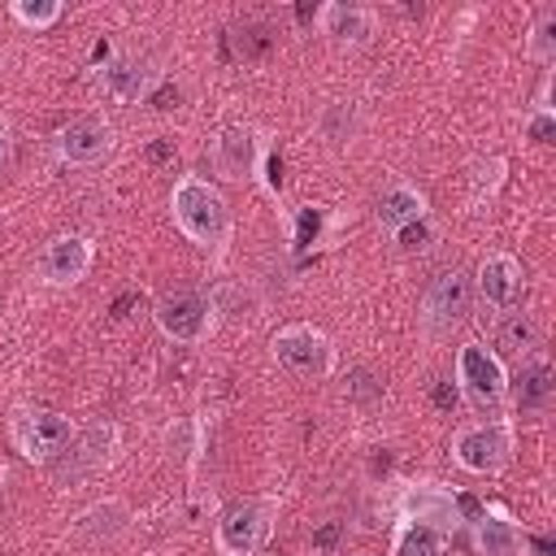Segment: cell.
Returning <instances> with one entry per match:
<instances>
[{
	"label": "cell",
	"instance_id": "cell-1",
	"mask_svg": "<svg viewBox=\"0 0 556 556\" xmlns=\"http://www.w3.org/2000/svg\"><path fill=\"white\" fill-rule=\"evenodd\" d=\"M169 208H174V222L178 230L200 243V248H217L230 230V213H226V200L217 187H208L204 178L187 174L174 182V195H169Z\"/></svg>",
	"mask_w": 556,
	"mask_h": 556
},
{
	"label": "cell",
	"instance_id": "cell-2",
	"mask_svg": "<svg viewBox=\"0 0 556 556\" xmlns=\"http://www.w3.org/2000/svg\"><path fill=\"white\" fill-rule=\"evenodd\" d=\"M9 430H13L17 452L26 460H35V465H52L70 447V439H74V421L52 413V408H22Z\"/></svg>",
	"mask_w": 556,
	"mask_h": 556
},
{
	"label": "cell",
	"instance_id": "cell-3",
	"mask_svg": "<svg viewBox=\"0 0 556 556\" xmlns=\"http://www.w3.org/2000/svg\"><path fill=\"white\" fill-rule=\"evenodd\" d=\"M456 369H460V387H465L473 408H500L504 404L508 374H504L495 352H486L482 343H465L460 356H456Z\"/></svg>",
	"mask_w": 556,
	"mask_h": 556
},
{
	"label": "cell",
	"instance_id": "cell-4",
	"mask_svg": "<svg viewBox=\"0 0 556 556\" xmlns=\"http://www.w3.org/2000/svg\"><path fill=\"white\" fill-rule=\"evenodd\" d=\"M456 452V465L469 469V473H495L508 452H513V434L504 421H482V426H465L452 443Z\"/></svg>",
	"mask_w": 556,
	"mask_h": 556
},
{
	"label": "cell",
	"instance_id": "cell-5",
	"mask_svg": "<svg viewBox=\"0 0 556 556\" xmlns=\"http://www.w3.org/2000/svg\"><path fill=\"white\" fill-rule=\"evenodd\" d=\"M274 356L278 365H287L291 374H304V378H321L330 374V339L313 326H287L274 334Z\"/></svg>",
	"mask_w": 556,
	"mask_h": 556
},
{
	"label": "cell",
	"instance_id": "cell-6",
	"mask_svg": "<svg viewBox=\"0 0 556 556\" xmlns=\"http://www.w3.org/2000/svg\"><path fill=\"white\" fill-rule=\"evenodd\" d=\"M465 313H469V278L460 269L439 274L421 295V321L430 330H452L465 321Z\"/></svg>",
	"mask_w": 556,
	"mask_h": 556
},
{
	"label": "cell",
	"instance_id": "cell-7",
	"mask_svg": "<svg viewBox=\"0 0 556 556\" xmlns=\"http://www.w3.org/2000/svg\"><path fill=\"white\" fill-rule=\"evenodd\" d=\"M269 539V504H235L217 521V547L226 556H252Z\"/></svg>",
	"mask_w": 556,
	"mask_h": 556
},
{
	"label": "cell",
	"instance_id": "cell-8",
	"mask_svg": "<svg viewBox=\"0 0 556 556\" xmlns=\"http://www.w3.org/2000/svg\"><path fill=\"white\" fill-rule=\"evenodd\" d=\"M156 326L174 343H200L208 334V300L200 291H174L156 304Z\"/></svg>",
	"mask_w": 556,
	"mask_h": 556
},
{
	"label": "cell",
	"instance_id": "cell-9",
	"mask_svg": "<svg viewBox=\"0 0 556 556\" xmlns=\"http://www.w3.org/2000/svg\"><path fill=\"white\" fill-rule=\"evenodd\" d=\"M400 513L404 521H421L439 534L456 530L465 517H460V500L447 491V486H434V482H421V486H408L404 500H400Z\"/></svg>",
	"mask_w": 556,
	"mask_h": 556
},
{
	"label": "cell",
	"instance_id": "cell-10",
	"mask_svg": "<svg viewBox=\"0 0 556 556\" xmlns=\"http://www.w3.org/2000/svg\"><path fill=\"white\" fill-rule=\"evenodd\" d=\"M113 148V130L100 117H74L70 126L56 130V156L65 165H96Z\"/></svg>",
	"mask_w": 556,
	"mask_h": 556
},
{
	"label": "cell",
	"instance_id": "cell-11",
	"mask_svg": "<svg viewBox=\"0 0 556 556\" xmlns=\"http://www.w3.org/2000/svg\"><path fill=\"white\" fill-rule=\"evenodd\" d=\"M87 269H91V239L83 235H61L39 256V278L48 287H74Z\"/></svg>",
	"mask_w": 556,
	"mask_h": 556
},
{
	"label": "cell",
	"instance_id": "cell-12",
	"mask_svg": "<svg viewBox=\"0 0 556 556\" xmlns=\"http://www.w3.org/2000/svg\"><path fill=\"white\" fill-rule=\"evenodd\" d=\"M213 165L230 182L252 178V169H256V135L248 126H226L217 135V143H213Z\"/></svg>",
	"mask_w": 556,
	"mask_h": 556
},
{
	"label": "cell",
	"instance_id": "cell-13",
	"mask_svg": "<svg viewBox=\"0 0 556 556\" xmlns=\"http://www.w3.org/2000/svg\"><path fill=\"white\" fill-rule=\"evenodd\" d=\"M473 543L482 556H521L526 552V539L517 530V521H508L500 508H482L473 517Z\"/></svg>",
	"mask_w": 556,
	"mask_h": 556
},
{
	"label": "cell",
	"instance_id": "cell-14",
	"mask_svg": "<svg viewBox=\"0 0 556 556\" xmlns=\"http://www.w3.org/2000/svg\"><path fill=\"white\" fill-rule=\"evenodd\" d=\"M478 291H482V300L491 308H513V300L521 291V265L513 256H504V252L486 256L482 269H478Z\"/></svg>",
	"mask_w": 556,
	"mask_h": 556
},
{
	"label": "cell",
	"instance_id": "cell-15",
	"mask_svg": "<svg viewBox=\"0 0 556 556\" xmlns=\"http://www.w3.org/2000/svg\"><path fill=\"white\" fill-rule=\"evenodd\" d=\"M152 83H156V74H152V65L139 61V56H117V61L104 65V91H109L113 100H122V104L148 96Z\"/></svg>",
	"mask_w": 556,
	"mask_h": 556
},
{
	"label": "cell",
	"instance_id": "cell-16",
	"mask_svg": "<svg viewBox=\"0 0 556 556\" xmlns=\"http://www.w3.org/2000/svg\"><path fill=\"white\" fill-rule=\"evenodd\" d=\"M78 439V452H70V465L61 473L70 478H83L91 469H100L109 460V447H113V426H87V430H74Z\"/></svg>",
	"mask_w": 556,
	"mask_h": 556
},
{
	"label": "cell",
	"instance_id": "cell-17",
	"mask_svg": "<svg viewBox=\"0 0 556 556\" xmlns=\"http://www.w3.org/2000/svg\"><path fill=\"white\" fill-rule=\"evenodd\" d=\"M417 217H426V200H421L413 187L395 182V187H387V191L378 195V222H382L387 230H400L404 222H417Z\"/></svg>",
	"mask_w": 556,
	"mask_h": 556
},
{
	"label": "cell",
	"instance_id": "cell-18",
	"mask_svg": "<svg viewBox=\"0 0 556 556\" xmlns=\"http://www.w3.org/2000/svg\"><path fill=\"white\" fill-rule=\"evenodd\" d=\"M547 400H552V365L547 361H530L521 369V378H517V404L539 413V408H547Z\"/></svg>",
	"mask_w": 556,
	"mask_h": 556
},
{
	"label": "cell",
	"instance_id": "cell-19",
	"mask_svg": "<svg viewBox=\"0 0 556 556\" xmlns=\"http://www.w3.org/2000/svg\"><path fill=\"white\" fill-rule=\"evenodd\" d=\"M321 17H326V30H330L334 39H352V43H361V39L369 35V13L356 9V4H330Z\"/></svg>",
	"mask_w": 556,
	"mask_h": 556
},
{
	"label": "cell",
	"instance_id": "cell-20",
	"mask_svg": "<svg viewBox=\"0 0 556 556\" xmlns=\"http://www.w3.org/2000/svg\"><path fill=\"white\" fill-rule=\"evenodd\" d=\"M395 556H443V534L421 521H404L395 539Z\"/></svg>",
	"mask_w": 556,
	"mask_h": 556
},
{
	"label": "cell",
	"instance_id": "cell-21",
	"mask_svg": "<svg viewBox=\"0 0 556 556\" xmlns=\"http://www.w3.org/2000/svg\"><path fill=\"white\" fill-rule=\"evenodd\" d=\"M226 39L235 43V56H243V61L265 56V52H269V43H274V35H269V26H265V22H243V26H230V35H226Z\"/></svg>",
	"mask_w": 556,
	"mask_h": 556
},
{
	"label": "cell",
	"instance_id": "cell-22",
	"mask_svg": "<svg viewBox=\"0 0 556 556\" xmlns=\"http://www.w3.org/2000/svg\"><path fill=\"white\" fill-rule=\"evenodd\" d=\"M500 348H508V352L534 348V321H530L526 313H508V317L500 321Z\"/></svg>",
	"mask_w": 556,
	"mask_h": 556
},
{
	"label": "cell",
	"instance_id": "cell-23",
	"mask_svg": "<svg viewBox=\"0 0 556 556\" xmlns=\"http://www.w3.org/2000/svg\"><path fill=\"white\" fill-rule=\"evenodd\" d=\"M13 17H17L22 26L43 30V26H52V22L61 17V4H56V0H17V4H13Z\"/></svg>",
	"mask_w": 556,
	"mask_h": 556
},
{
	"label": "cell",
	"instance_id": "cell-24",
	"mask_svg": "<svg viewBox=\"0 0 556 556\" xmlns=\"http://www.w3.org/2000/svg\"><path fill=\"white\" fill-rule=\"evenodd\" d=\"M530 56H539V61H552L556 56V13H543L539 17L534 39H530Z\"/></svg>",
	"mask_w": 556,
	"mask_h": 556
},
{
	"label": "cell",
	"instance_id": "cell-25",
	"mask_svg": "<svg viewBox=\"0 0 556 556\" xmlns=\"http://www.w3.org/2000/svg\"><path fill=\"white\" fill-rule=\"evenodd\" d=\"M382 395V382L369 374V369H352V378H348V400H356V404H374Z\"/></svg>",
	"mask_w": 556,
	"mask_h": 556
},
{
	"label": "cell",
	"instance_id": "cell-26",
	"mask_svg": "<svg viewBox=\"0 0 556 556\" xmlns=\"http://www.w3.org/2000/svg\"><path fill=\"white\" fill-rule=\"evenodd\" d=\"M321 235V208H300L295 217V248H313Z\"/></svg>",
	"mask_w": 556,
	"mask_h": 556
},
{
	"label": "cell",
	"instance_id": "cell-27",
	"mask_svg": "<svg viewBox=\"0 0 556 556\" xmlns=\"http://www.w3.org/2000/svg\"><path fill=\"white\" fill-rule=\"evenodd\" d=\"M395 235V243L400 248H426L430 243V222L426 217H417V222H404L400 230H391Z\"/></svg>",
	"mask_w": 556,
	"mask_h": 556
},
{
	"label": "cell",
	"instance_id": "cell-28",
	"mask_svg": "<svg viewBox=\"0 0 556 556\" xmlns=\"http://www.w3.org/2000/svg\"><path fill=\"white\" fill-rule=\"evenodd\" d=\"M339 539H343V521H326V526L313 530V547H317V552H334Z\"/></svg>",
	"mask_w": 556,
	"mask_h": 556
},
{
	"label": "cell",
	"instance_id": "cell-29",
	"mask_svg": "<svg viewBox=\"0 0 556 556\" xmlns=\"http://www.w3.org/2000/svg\"><path fill=\"white\" fill-rule=\"evenodd\" d=\"M552 130H556V122H552L547 109H539V113L530 117V126H526V135H530L534 143H552Z\"/></svg>",
	"mask_w": 556,
	"mask_h": 556
},
{
	"label": "cell",
	"instance_id": "cell-30",
	"mask_svg": "<svg viewBox=\"0 0 556 556\" xmlns=\"http://www.w3.org/2000/svg\"><path fill=\"white\" fill-rule=\"evenodd\" d=\"M430 400H434V408H439V413H452V408H456V400H460V391H456L447 378H439V382L430 387Z\"/></svg>",
	"mask_w": 556,
	"mask_h": 556
},
{
	"label": "cell",
	"instance_id": "cell-31",
	"mask_svg": "<svg viewBox=\"0 0 556 556\" xmlns=\"http://www.w3.org/2000/svg\"><path fill=\"white\" fill-rule=\"evenodd\" d=\"M265 187H269V191H278V187H282V156H278V152H269V156H265Z\"/></svg>",
	"mask_w": 556,
	"mask_h": 556
},
{
	"label": "cell",
	"instance_id": "cell-32",
	"mask_svg": "<svg viewBox=\"0 0 556 556\" xmlns=\"http://www.w3.org/2000/svg\"><path fill=\"white\" fill-rule=\"evenodd\" d=\"M135 300H139V291H122V295L113 300V308H109V317H113V321H122V317H130V308H135Z\"/></svg>",
	"mask_w": 556,
	"mask_h": 556
},
{
	"label": "cell",
	"instance_id": "cell-33",
	"mask_svg": "<svg viewBox=\"0 0 556 556\" xmlns=\"http://www.w3.org/2000/svg\"><path fill=\"white\" fill-rule=\"evenodd\" d=\"M148 161H152V165H165V161H174V143H169V139H156V143H148Z\"/></svg>",
	"mask_w": 556,
	"mask_h": 556
},
{
	"label": "cell",
	"instance_id": "cell-34",
	"mask_svg": "<svg viewBox=\"0 0 556 556\" xmlns=\"http://www.w3.org/2000/svg\"><path fill=\"white\" fill-rule=\"evenodd\" d=\"M9 152H13V139H9V126L0 122V174H4V165H9Z\"/></svg>",
	"mask_w": 556,
	"mask_h": 556
},
{
	"label": "cell",
	"instance_id": "cell-35",
	"mask_svg": "<svg viewBox=\"0 0 556 556\" xmlns=\"http://www.w3.org/2000/svg\"><path fill=\"white\" fill-rule=\"evenodd\" d=\"M178 104V87H161L156 91V109H174Z\"/></svg>",
	"mask_w": 556,
	"mask_h": 556
}]
</instances>
